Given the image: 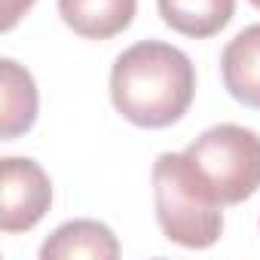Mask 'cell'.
Here are the masks:
<instances>
[{
    "mask_svg": "<svg viewBox=\"0 0 260 260\" xmlns=\"http://www.w3.org/2000/svg\"><path fill=\"white\" fill-rule=\"evenodd\" d=\"M156 7L172 31L193 40H205L230 25L236 0H156Z\"/></svg>",
    "mask_w": 260,
    "mask_h": 260,
    "instance_id": "cell-9",
    "label": "cell"
},
{
    "mask_svg": "<svg viewBox=\"0 0 260 260\" xmlns=\"http://www.w3.org/2000/svg\"><path fill=\"white\" fill-rule=\"evenodd\" d=\"M196 68L172 43L141 40L116 55L110 71V101L138 128L175 125L193 104Z\"/></svg>",
    "mask_w": 260,
    "mask_h": 260,
    "instance_id": "cell-1",
    "label": "cell"
},
{
    "mask_svg": "<svg viewBox=\"0 0 260 260\" xmlns=\"http://www.w3.org/2000/svg\"><path fill=\"white\" fill-rule=\"evenodd\" d=\"M71 257L113 260L119 257V242L113 230L101 220H89V217L68 220L40 245V260H71Z\"/></svg>",
    "mask_w": 260,
    "mask_h": 260,
    "instance_id": "cell-7",
    "label": "cell"
},
{
    "mask_svg": "<svg viewBox=\"0 0 260 260\" xmlns=\"http://www.w3.org/2000/svg\"><path fill=\"white\" fill-rule=\"evenodd\" d=\"M37 4V0H4V19H0V31H13L19 19Z\"/></svg>",
    "mask_w": 260,
    "mask_h": 260,
    "instance_id": "cell-10",
    "label": "cell"
},
{
    "mask_svg": "<svg viewBox=\"0 0 260 260\" xmlns=\"http://www.w3.org/2000/svg\"><path fill=\"white\" fill-rule=\"evenodd\" d=\"M0 135L4 141H16L19 135L31 132V125L37 122V83L28 68H22L13 58L0 61Z\"/></svg>",
    "mask_w": 260,
    "mask_h": 260,
    "instance_id": "cell-8",
    "label": "cell"
},
{
    "mask_svg": "<svg viewBox=\"0 0 260 260\" xmlns=\"http://www.w3.org/2000/svg\"><path fill=\"white\" fill-rule=\"evenodd\" d=\"M220 74L226 92L239 104L260 110V22L242 28L223 46Z\"/></svg>",
    "mask_w": 260,
    "mask_h": 260,
    "instance_id": "cell-5",
    "label": "cell"
},
{
    "mask_svg": "<svg viewBox=\"0 0 260 260\" xmlns=\"http://www.w3.org/2000/svg\"><path fill=\"white\" fill-rule=\"evenodd\" d=\"M208 178L223 205H239L260 190V135L254 128L220 122L184 150Z\"/></svg>",
    "mask_w": 260,
    "mask_h": 260,
    "instance_id": "cell-3",
    "label": "cell"
},
{
    "mask_svg": "<svg viewBox=\"0 0 260 260\" xmlns=\"http://www.w3.org/2000/svg\"><path fill=\"white\" fill-rule=\"evenodd\" d=\"M153 205L162 236L181 248H211L223 233V202L187 153L156 156Z\"/></svg>",
    "mask_w": 260,
    "mask_h": 260,
    "instance_id": "cell-2",
    "label": "cell"
},
{
    "mask_svg": "<svg viewBox=\"0 0 260 260\" xmlns=\"http://www.w3.org/2000/svg\"><path fill=\"white\" fill-rule=\"evenodd\" d=\"M138 0H58L61 22L86 40H110L132 25Z\"/></svg>",
    "mask_w": 260,
    "mask_h": 260,
    "instance_id": "cell-6",
    "label": "cell"
},
{
    "mask_svg": "<svg viewBox=\"0 0 260 260\" xmlns=\"http://www.w3.org/2000/svg\"><path fill=\"white\" fill-rule=\"evenodd\" d=\"M251 7H257V10H260V0H251Z\"/></svg>",
    "mask_w": 260,
    "mask_h": 260,
    "instance_id": "cell-11",
    "label": "cell"
},
{
    "mask_svg": "<svg viewBox=\"0 0 260 260\" xmlns=\"http://www.w3.org/2000/svg\"><path fill=\"white\" fill-rule=\"evenodd\" d=\"M52 205V181L40 162L28 156L0 159V230L28 233Z\"/></svg>",
    "mask_w": 260,
    "mask_h": 260,
    "instance_id": "cell-4",
    "label": "cell"
}]
</instances>
